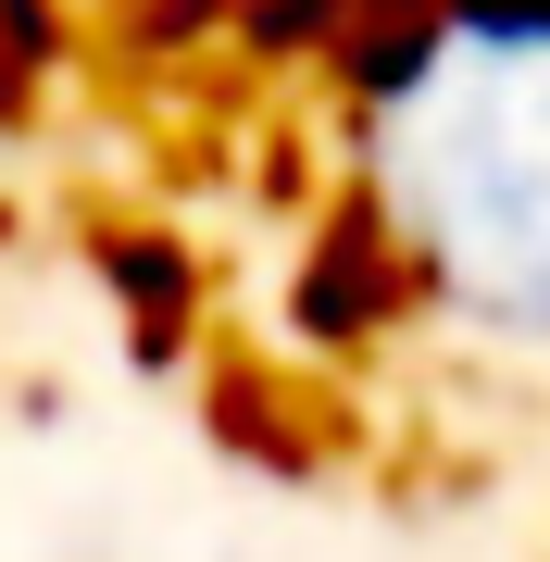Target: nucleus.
Returning <instances> with one entry per match:
<instances>
[{"instance_id": "2", "label": "nucleus", "mask_w": 550, "mask_h": 562, "mask_svg": "<svg viewBox=\"0 0 550 562\" xmlns=\"http://www.w3.org/2000/svg\"><path fill=\"white\" fill-rule=\"evenodd\" d=\"M0 101H13V63H0Z\"/></svg>"}, {"instance_id": "1", "label": "nucleus", "mask_w": 550, "mask_h": 562, "mask_svg": "<svg viewBox=\"0 0 550 562\" xmlns=\"http://www.w3.org/2000/svg\"><path fill=\"white\" fill-rule=\"evenodd\" d=\"M363 213L413 301L550 362V0H438L350 50Z\"/></svg>"}]
</instances>
